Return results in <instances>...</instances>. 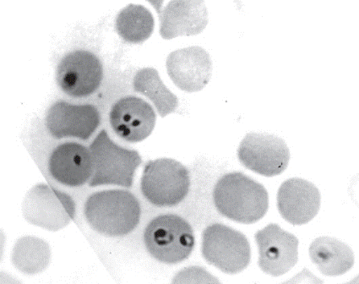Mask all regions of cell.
I'll return each instance as SVG.
<instances>
[{
    "label": "cell",
    "mask_w": 359,
    "mask_h": 284,
    "mask_svg": "<svg viewBox=\"0 0 359 284\" xmlns=\"http://www.w3.org/2000/svg\"><path fill=\"white\" fill-rule=\"evenodd\" d=\"M103 78L100 60L94 53L76 50L62 58L57 65L56 81L65 94L72 97H86L99 88Z\"/></svg>",
    "instance_id": "cell-9"
},
{
    "label": "cell",
    "mask_w": 359,
    "mask_h": 284,
    "mask_svg": "<svg viewBox=\"0 0 359 284\" xmlns=\"http://www.w3.org/2000/svg\"><path fill=\"white\" fill-rule=\"evenodd\" d=\"M109 121L119 137L128 142L137 143L144 141L154 131L156 115L147 101L130 96L121 98L112 107Z\"/></svg>",
    "instance_id": "cell-13"
},
{
    "label": "cell",
    "mask_w": 359,
    "mask_h": 284,
    "mask_svg": "<svg viewBox=\"0 0 359 284\" xmlns=\"http://www.w3.org/2000/svg\"><path fill=\"white\" fill-rule=\"evenodd\" d=\"M101 115L92 104L74 105L65 101L55 102L46 117L48 133L55 139L77 138L86 141L100 126Z\"/></svg>",
    "instance_id": "cell-11"
},
{
    "label": "cell",
    "mask_w": 359,
    "mask_h": 284,
    "mask_svg": "<svg viewBox=\"0 0 359 284\" xmlns=\"http://www.w3.org/2000/svg\"><path fill=\"white\" fill-rule=\"evenodd\" d=\"M189 187L191 175L187 168L172 158L148 162L140 181L145 198L161 208L179 205L187 196Z\"/></svg>",
    "instance_id": "cell-5"
},
{
    "label": "cell",
    "mask_w": 359,
    "mask_h": 284,
    "mask_svg": "<svg viewBox=\"0 0 359 284\" xmlns=\"http://www.w3.org/2000/svg\"><path fill=\"white\" fill-rule=\"evenodd\" d=\"M238 158L248 170L274 177L287 170L290 151L284 140L275 135L250 133L239 145Z\"/></svg>",
    "instance_id": "cell-8"
},
{
    "label": "cell",
    "mask_w": 359,
    "mask_h": 284,
    "mask_svg": "<svg viewBox=\"0 0 359 284\" xmlns=\"http://www.w3.org/2000/svg\"><path fill=\"white\" fill-rule=\"evenodd\" d=\"M166 67L173 83L187 93L200 92L205 88L213 71L208 52L199 46L172 52L168 57Z\"/></svg>",
    "instance_id": "cell-12"
},
{
    "label": "cell",
    "mask_w": 359,
    "mask_h": 284,
    "mask_svg": "<svg viewBox=\"0 0 359 284\" xmlns=\"http://www.w3.org/2000/svg\"><path fill=\"white\" fill-rule=\"evenodd\" d=\"M50 262V249L41 238L27 236L16 242L12 262L16 269L26 274H36L47 269Z\"/></svg>",
    "instance_id": "cell-20"
},
{
    "label": "cell",
    "mask_w": 359,
    "mask_h": 284,
    "mask_svg": "<svg viewBox=\"0 0 359 284\" xmlns=\"http://www.w3.org/2000/svg\"><path fill=\"white\" fill-rule=\"evenodd\" d=\"M175 283H219L217 279L210 275L203 267L191 266L184 269L177 273L175 279Z\"/></svg>",
    "instance_id": "cell-21"
},
{
    "label": "cell",
    "mask_w": 359,
    "mask_h": 284,
    "mask_svg": "<svg viewBox=\"0 0 359 284\" xmlns=\"http://www.w3.org/2000/svg\"><path fill=\"white\" fill-rule=\"evenodd\" d=\"M24 217L49 231H57L75 217L76 205L66 193L38 184L27 193L23 203Z\"/></svg>",
    "instance_id": "cell-7"
},
{
    "label": "cell",
    "mask_w": 359,
    "mask_h": 284,
    "mask_svg": "<svg viewBox=\"0 0 359 284\" xmlns=\"http://www.w3.org/2000/svg\"><path fill=\"white\" fill-rule=\"evenodd\" d=\"M144 242L156 261L175 265L191 256L196 238L187 220L175 214H166L150 222L144 232Z\"/></svg>",
    "instance_id": "cell-3"
},
{
    "label": "cell",
    "mask_w": 359,
    "mask_h": 284,
    "mask_svg": "<svg viewBox=\"0 0 359 284\" xmlns=\"http://www.w3.org/2000/svg\"><path fill=\"white\" fill-rule=\"evenodd\" d=\"M258 265L264 273L279 277L294 269L299 261V240L294 234L271 224L255 234Z\"/></svg>",
    "instance_id": "cell-10"
},
{
    "label": "cell",
    "mask_w": 359,
    "mask_h": 284,
    "mask_svg": "<svg viewBox=\"0 0 359 284\" xmlns=\"http://www.w3.org/2000/svg\"><path fill=\"white\" fill-rule=\"evenodd\" d=\"M309 257L313 264L325 276L344 275L354 265V254L345 243L337 238H317L309 247Z\"/></svg>",
    "instance_id": "cell-17"
},
{
    "label": "cell",
    "mask_w": 359,
    "mask_h": 284,
    "mask_svg": "<svg viewBox=\"0 0 359 284\" xmlns=\"http://www.w3.org/2000/svg\"><path fill=\"white\" fill-rule=\"evenodd\" d=\"M133 86L135 93H142L154 102L161 117L175 112L179 100L167 88L154 68H144L135 74Z\"/></svg>",
    "instance_id": "cell-19"
},
{
    "label": "cell",
    "mask_w": 359,
    "mask_h": 284,
    "mask_svg": "<svg viewBox=\"0 0 359 284\" xmlns=\"http://www.w3.org/2000/svg\"><path fill=\"white\" fill-rule=\"evenodd\" d=\"M155 20L151 12L144 6L134 5L123 8L117 15L115 28L118 34L130 43L145 42L154 31Z\"/></svg>",
    "instance_id": "cell-18"
},
{
    "label": "cell",
    "mask_w": 359,
    "mask_h": 284,
    "mask_svg": "<svg viewBox=\"0 0 359 284\" xmlns=\"http://www.w3.org/2000/svg\"><path fill=\"white\" fill-rule=\"evenodd\" d=\"M89 148L93 158L90 187L107 184L132 187L135 173L142 163L138 151L117 145L105 130L97 135Z\"/></svg>",
    "instance_id": "cell-4"
},
{
    "label": "cell",
    "mask_w": 359,
    "mask_h": 284,
    "mask_svg": "<svg viewBox=\"0 0 359 284\" xmlns=\"http://www.w3.org/2000/svg\"><path fill=\"white\" fill-rule=\"evenodd\" d=\"M201 250L209 264L226 274L241 273L250 262V245L245 234L224 224H214L205 229Z\"/></svg>",
    "instance_id": "cell-6"
},
{
    "label": "cell",
    "mask_w": 359,
    "mask_h": 284,
    "mask_svg": "<svg viewBox=\"0 0 359 284\" xmlns=\"http://www.w3.org/2000/svg\"><path fill=\"white\" fill-rule=\"evenodd\" d=\"M158 12L160 34L164 39L201 34L208 24V11L201 0H173L164 8L151 2Z\"/></svg>",
    "instance_id": "cell-14"
},
{
    "label": "cell",
    "mask_w": 359,
    "mask_h": 284,
    "mask_svg": "<svg viewBox=\"0 0 359 284\" xmlns=\"http://www.w3.org/2000/svg\"><path fill=\"white\" fill-rule=\"evenodd\" d=\"M142 208L139 201L125 189L94 193L86 200L85 217L94 230L103 236L122 237L137 227Z\"/></svg>",
    "instance_id": "cell-2"
},
{
    "label": "cell",
    "mask_w": 359,
    "mask_h": 284,
    "mask_svg": "<svg viewBox=\"0 0 359 284\" xmlns=\"http://www.w3.org/2000/svg\"><path fill=\"white\" fill-rule=\"evenodd\" d=\"M213 201L222 216L243 224L257 223L269 208L266 188L241 172L230 173L217 181Z\"/></svg>",
    "instance_id": "cell-1"
},
{
    "label": "cell",
    "mask_w": 359,
    "mask_h": 284,
    "mask_svg": "<svg viewBox=\"0 0 359 284\" xmlns=\"http://www.w3.org/2000/svg\"><path fill=\"white\" fill-rule=\"evenodd\" d=\"M48 170L53 179L66 187H81L93 175L92 151L79 143L61 144L49 156Z\"/></svg>",
    "instance_id": "cell-16"
},
{
    "label": "cell",
    "mask_w": 359,
    "mask_h": 284,
    "mask_svg": "<svg viewBox=\"0 0 359 284\" xmlns=\"http://www.w3.org/2000/svg\"><path fill=\"white\" fill-rule=\"evenodd\" d=\"M320 201L319 189L303 179L284 181L278 192L280 216L292 225H304L313 220L320 211Z\"/></svg>",
    "instance_id": "cell-15"
}]
</instances>
